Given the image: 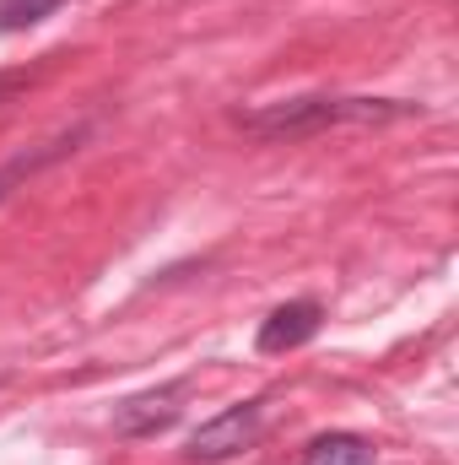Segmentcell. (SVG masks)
Instances as JSON below:
<instances>
[{"label": "cell", "instance_id": "1", "mask_svg": "<svg viewBox=\"0 0 459 465\" xmlns=\"http://www.w3.org/2000/svg\"><path fill=\"white\" fill-rule=\"evenodd\" d=\"M422 114V104L405 98H330V93H303V98H281V104H259V109H238L232 124L265 141L281 135H319L336 124H389V119Z\"/></svg>", "mask_w": 459, "mask_h": 465}, {"label": "cell", "instance_id": "2", "mask_svg": "<svg viewBox=\"0 0 459 465\" xmlns=\"http://www.w3.org/2000/svg\"><path fill=\"white\" fill-rule=\"evenodd\" d=\"M265 433V401H243V406H228L222 417L200 422L184 444V460L195 465H217V460H232L243 450H254Z\"/></svg>", "mask_w": 459, "mask_h": 465}, {"label": "cell", "instance_id": "3", "mask_svg": "<svg viewBox=\"0 0 459 465\" xmlns=\"http://www.w3.org/2000/svg\"><path fill=\"white\" fill-rule=\"evenodd\" d=\"M190 390H195L190 379H173V384H157V390H141V395L119 401L114 428L124 433V439H157V433H168V428L184 417Z\"/></svg>", "mask_w": 459, "mask_h": 465}, {"label": "cell", "instance_id": "4", "mask_svg": "<svg viewBox=\"0 0 459 465\" xmlns=\"http://www.w3.org/2000/svg\"><path fill=\"white\" fill-rule=\"evenodd\" d=\"M319 325H325L319 298H292V303H281V309H270V314H265V325H259V341H254V347L265 351V357H281V351H298L303 341H314V336H319Z\"/></svg>", "mask_w": 459, "mask_h": 465}, {"label": "cell", "instance_id": "5", "mask_svg": "<svg viewBox=\"0 0 459 465\" xmlns=\"http://www.w3.org/2000/svg\"><path fill=\"white\" fill-rule=\"evenodd\" d=\"M303 465H378V450L362 433H319L308 439Z\"/></svg>", "mask_w": 459, "mask_h": 465}, {"label": "cell", "instance_id": "6", "mask_svg": "<svg viewBox=\"0 0 459 465\" xmlns=\"http://www.w3.org/2000/svg\"><path fill=\"white\" fill-rule=\"evenodd\" d=\"M82 135H87V130H71V135H60V141H44L38 152H22V157H11V163L0 168V201H5V195L22 184V179H33V173H38V168H49L54 157H65V152H71Z\"/></svg>", "mask_w": 459, "mask_h": 465}, {"label": "cell", "instance_id": "7", "mask_svg": "<svg viewBox=\"0 0 459 465\" xmlns=\"http://www.w3.org/2000/svg\"><path fill=\"white\" fill-rule=\"evenodd\" d=\"M60 5H71V0H0V33H27L44 16H54Z\"/></svg>", "mask_w": 459, "mask_h": 465}, {"label": "cell", "instance_id": "8", "mask_svg": "<svg viewBox=\"0 0 459 465\" xmlns=\"http://www.w3.org/2000/svg\"><path fill=\"white\" fill-rule=\"evenodd\" d=\"M22 82H27V71H16V76H0V98H5V93H16Z\"/></svg>", "mask_w": 459, "mask_h": 465}]
</instances>
